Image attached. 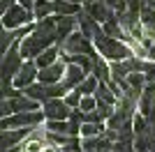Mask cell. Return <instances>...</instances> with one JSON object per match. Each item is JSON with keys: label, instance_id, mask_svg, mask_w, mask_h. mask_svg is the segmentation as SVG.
Masks as SVG:
<instances>
[{"label": "cell", "instance_id": "obj_1", "mask_svg": "<svg viewBox=\"0 0 155 152\" xmlns=\"http://www.w3.org/2000/svg\"><path fill=\"white\" fill-rule=\"evenodd\" d=\"M58 42V25H56V19H42L35 30L30 32V37L23 39L21 44V55L23 58H37L42 51H46L49 46H53Z\"/></svg>", "mask_w": 155, "mask_h": 152}, {"label": "cell", "instance_id": "obj_2", "mask_svg": "<svg viewBox=\"0 0 155 152\" xmlns=\"http://www.w3.org/2000/svg\"><path fill=\"white\" fill-rule=\"evenodd\" d=\"M95 46L100 49L102 55L111 58V60H127V58H132V51H130L125 44H120V39L104 35V30L95 37Z\"/></svg>", "mask_w": 155, "mask_h": 152}, {"label": "cell", "instance_id": "obj_3", "mask_svg": "<svg viewBox=\"0 0 155 152\" xmlns=\"http://www.w3.org/2000/svg\"><path fill=\"white\" fill-rule=\"evenodd\" d=\"M63 49L67 51L70 55H93V53H95L91 39L86 37L84 32H74V35H70V37L63 42Z\"/></svg>", "mask_w": 155, "mask_h": 152}, {"label": "cell", "instance_id": "obj_4", "mask_svg": "<svg viewBox=\"0 0 155 152\" xmlns=\"http://www.w3.org/2000/svg\"><path fill=\"white\" fill-rule=\"evenodd\" d=\"M30 19H35V12H30V9H26L23 5H14L9 7L7 12H2V25H5L7 30H12V28H19V25L28 23Z\"/></svg>", "mask_w": 155, "mask_h": 152}, {"label": "cell", "instance_id": "obj_5", "mask_svg": "<svg viewBox=\"0 0 155 152\" xmlns=\"http://www.w3.org/2000/svg\"><path fill=\"white\" fill-rule=\"evenodd\" d=\"M44 113H39V111H23V113H14V115H7L5 120H2V129L7 127H35L42 122Z\"/></svg>", "mask_w": 155, "mask_h": 152}, {"label": "cell", "instance_id": "obj_6", "mask_svg": "<svg viewBox=\"0 0 155 152\" xmlns=\"http://www.w3.org/2000/svg\"><path fill=\"white\" fill-rule=\"evenodd\" d=\"M23 111H37V101L30 99L28 95H19L12 99L2 101V115H14V113H23Z\"/></svg>", "mask_w": 155, "mask_h": 152}, {"label": "cell", "instance_id": "obj_7", "mask_svg": "<svg viewBox=\"0 0 155 152\" xmlns=\"http://www.w3.org/2000/svg\"><path fill=\"white\" fill-rule=\"evenodd\" d=\"M21 58H23L21 55V49H16V46H12L5 53V58H2V81H9V78H14L19 74V69L23 67Z\"/></svg>", "mask_w": 155, "mask_h": 152}, {"label": "cell", "instance_id": "obj_8", "mask_svg": "<svg viewBox=\"0 0 155 152\" xmlns=\"http://www.w3.org/2000/svg\"><path fill=\"white\" fill-rule=\"evenodd\" d=\"M86 12L91 14L93 19L102 21V23L114 19V12H111V7L107 5V0H86Z\"/></svg>", "mask_w": 155, "mask_h": 152}, {"label": "cell", "instance_id": "obj_9", "mask_svg": "<svg viewBox=\"0 0 155 152\" xmlns=\"http://www.w3.org/2000/svg\"><path fill=\"white\" fill-rule=\"evenodd\" d=\"M70 106H67V101H60V99H49L44 101V115L49 120H65V118H70Z\"/></svg>", "mask_w": 155, "mask_h": 152}, {"label": "cell", "instance_id": "obj_10", "mask_svg": "<svg viewBox=\"0 0 155 152\" xmlns=\"http://www.w3.org/2000/svg\"><path fill=\"white\" fill-rule=\"evenodd\" d=\"M35 76H37V62H26L19 69V74L14 76V85L16 88H28V85H32Z\"/></svg>", "mask_w": 155, "mask_h": 152}, {"label": "cell", "instance_id": "obj_11", "mask_svg": "<svg viewBox=\"0 0 155 152\" xmlns=\"http://www.w3.org/2000/svg\"><path fill=\"white\" fill-rule=\"evenodd\" d=\"M60 76H63V62L56 60L53 65H49V67H44V69H39L37 78H39V83H44V85H53V83L60 81Z\"/></svg>", "mask_w": 155, "mask_h": 152}, {"label": "cell", "instance_id": "obj_12", "mask_svg": "<svg viewBox=\"0 0 155 152\" xmlns=\"http://www.w3.org/2000/svg\"><path fill=\"white\" fill-rule=\"evenodd\" d=\"M84 76H86V71H84V67H81V65L70 62V67L65 69V81H63V83L67 85V88H79V85L86 81Z\"/></svg>", "mask_w": 155, "mask_h": 152}, {"label": "cell", "instance_id": "obj_13", "mask_svg": "<svg viewBox=\"0 0 155 152\" xmlns=\"http://www.w3.org/2000/svg\"><path fill=\"white\" fill-rule=\"evenodd\" d=\"M100 21L97 19H93L91 14L86 12V14H79V25H81V32H84L88 39H95L100 32H102V28H100Z\"/></svg>", "mask_w": 155, "mask_h": 152}, {"label": "cell", "instance_id": "obj_14", "mask_svg": "<svg viewBox=\"0 0 155 152\" xmlns=\"http://www.w3.org/2000/svg\"><path fill=\"white\" fill-rule=\"evenodd\" d=\"M28 134H30V129H28V127H26V129H5V131H2V150L14 147L21 138H26Z\"/></svg>", "mask_w": 155, "mask_h": 152}, {"label": "cell", "instance_id": "obj_15", "mask_svg": "<svg viewBox=\"0 0 155 152\" xmlns=\"http://www.w3.org/2000/svg\"><path fill=\"white\" fill-rule=\"evenodd\" d=\"M77 23H79V16H58V19H56V25H58V42L60 44L70 37L72 28H74Z\"/></svg>", "mask_w": 155, "mask_h": 152}, {"label": "cell", "instance_id": "obj_16", "mask_svg": "<svg viewBox=\"0 0 155 152\" xmlns=\"http://www.w3.org/2000/svg\"><path fill=\"white\" fill-rule=\"evenodd\" d=\"M102 30H104V35H109V37H116V39H120V42H127V35L123 32V25L118 23V16H114V19H109L107 23L102 25Z\"/></svg>", "mask_w": 155, "mask_h": 152}, {"label": "cell", "instance_id": "obj_17", "mask_svg": "<svg viewBox=\"0 0 155 152\" xmlns=\"http://www.w3.org/2000/svg\"><path fill=\"white\" fill-rule=\"evenodd\" d=\"M53 12L58 16H74V14H79V5L70 2V0H53Z\"/></svg>", "mask_w": 155, "mask_h": 152}, {"label": "cell", "instance_id": "obj_18", "mask_svg": "<svg viewBox=\"0 0 155 152\" xmlns=\"http://www.w3.org/2000/svg\"><path fill=\"white\" fill-rule=\"evenodd\" d=\"M26 95L30 97V99H35V101H49V99H51V95H49V85H44V83H39V85H28Z\"/></svg>", "mask_w": 155, "mask_h": 152}, {"label": "cell", "instance_id": "obj_19", "mask_svg": "<svg viewBox=\"0 0 155 152\" xmlns=\"http://www.w3.org/2000/svg\"><path fill=\"white\" fill-rule=\"evenodd\" d=\"M95 95H97V101H104V104H111V106H114V104H116V99H118V95L111 90L109 83H100Z\"/></svg>", "mask_w": 155, "mask_h": 152}, {"label": "cell", "instance_id": "obj_20", "mask_svg": "<svg viewBox=\"0 0 155 152\" xmlns=\"http://www.w3.org/2000/svg\"><path fill=\"white\" fill-rule=\"evenodd\" d=\"M56 55H58V49H56V46H49L46 51H42V53L35 58V62H37L39 69H44V67H49V65L56 62Z\"/></svg>", "mask_w": 155, "mask_h": 152}, {"label": "cell", "instance_id": "obj_21", "mask_svg": "<svg viewBox=\"0 0 155 152\" xmlns=\"http://www.w3.org/2000/svg\"><path fill=\"white\" fill-rule=\"evenodd\" d=\"M139 16H141V23H143V28H146V32H148V37H153V32H155V9L141 7Z\"/></svg>", "mask_w": 155, "mask_h": 152}, {"label": "cell", "instance_id": "obj_22", "mask_svg": "<svg viewBox=\"0 0 155 152\" xmlns=\"http://www.w3.org/2000/svg\"><path fill=\"white\" fill-rule=\"evenodd\" d=\"M35 19H46L53 12V2L51 0H35Z\"/></svg>", "mask_w": 155, "mask_h": 152}, {"label": "cell", "instance_id": "obj_23", "mask_svg": "<svg viewBox=\"0 0 155 152\" xmlns=\"http://www.w3.org/2000/svg\"><path fill=\"white\" fill-rule=\"evenodd\" d=\"M26 32H28V28H26V30H19V32H7V28H5L2 35H0V51L7 53V46L14 42V37H26Z\"/></svg>", "mask_w": 155, "mask_h": 152}, {"label": "cell", "instance_id": "obj_24", "mask_svg": "<svg viewBox=\"0 0 155 152\" xmlns=\"http://www.w3.org/2000/svg\"><path fill=\"white\" fill-rule=\"evenodd\" d=\"M107 131L102 127V122H86L84 127H81V134H84L86 138H91V136H102V134Z\"/></svg>", "mask_w": 155, "mask_h": 152}, {"label": "cell", "instance_id": "obj_25", "mask_svg": "<svg viewBox=\"0 0 155 152\" xmlns=\"http://www.w3.org/2000/svg\"><path fill=\"white\" fill-rule=\"evenodd\" d=\"M49 131H53V134H72V127H70V122H65V120H49V127H46ZM74 136V134H72Z\"/></svg>", "mask_w": 155, "mask_h": 152}, {"label": "cell", "instance_id": "obj_26", "mask_svg": "<svg viewBox=\"0 0 155 152\" xmlns=\"http://www.w3.org/2000/svg\"><path fill=\"white\" fill-rule=\"evenodd\" d=\"M93 74H95V78H97L100 83H111L109 69H107V65H104L102 60H97V62H95V69H93Z\"/></svg>", "mask_w": 155, "mask_h": 152}, {"label": "cell", "instance_id": "obj_27", "mask_svg": "<svg viewBox=\"0 0 155 152\" xmlns=\"http://www.w3.org/2000/svg\"><path fill=\"white\" fill-rule=\"evenodd\" d=\"M79 92H81V95H91V92H97V78H95V76H91V78H86V81L84 83H81V85H79Z\"/></svg>", "mask_w": 155, "mask_h": 152}, {"label": "cell", "instance_id": "obj_28", "mask_svg": "<svg viewBox=\"0 0 155 152\" xmlns=\"http://www.w3.org/2000/svg\"><path fill=\"white\" fill-rule=\"evenodd\" d=\"M111 152H137V150H134L132 141H116L114 147H111Z\"/></svg>", "mask_w": 155, "mask_h": 152}, {"label": "cell", "instance_id": "obj_29", "mask_svg": "<svg viewBox=\"0 0 155 152\" xmlns=\"http://www.w3.org/2000/svg\"><path fill=\"white\" fill-rule=\"evenodd\" d=\"M79 108H81L84 113H91V111H95V108H97V101L91 99V97L86 95V97H81V104H79Z\"/></svg>", "mask_w": 155, "mask_h": 152}, {"label": "cell", "instance_id": "obj_30", "mask_svg": "<svg viewBox=\"0 0 155 152\" xmlns=\"http://www.w3.org/2000/svg\"><path fill=\"white\" fill-rule=\"evenodd\" d=\"M81 92H79V90H74V92H72V95H67V106H72V108H79V104H81Z\"/></svg>", "mask_w": 155, "mask_h": 152}, {"label": "cell", "instance_id": "obj_31", "mask_svg": "<svg viewBox=\"0 0 155 152\" xmlns=\"http://www.w3.org/2000/svg\"><path fill=\"white\" fill-rule=\"evenodd\" d=\"M143 76H146V81H148V83H155V65L153 62L143 65Z\"/></svg>", "mask_w": 155, "mask_h": 152}, {"label": "cell", "instance_id": "obj_32", "mask_svg": "<svg viewBox=\"0 0 155 152\" xmlns=\"http://www.w3.org/2000/svg\"><path fill=\"white\" fill-rule=\"evenodd\" d=\"M107 5L111 9H116V12H125L127 9V0H107Z\"/></svg>", "mask_w": 155, "mask_h": 152}, {"label": "cell", "instance_id": "obj_33", "mask_svg": "<svg viewBox=\"0 0 155 152\" xmlns=\"http://www.w3.org/2000/svg\"><path fill=\"white\" fill-rule=\"evenodd\" d=\"M141 7H143V0H127V9L130 12H141Z\"/></svg>", "mask_w": 155, "mask_h": 152}, {"label": "cell", "instance_id": "obj_34", "mask_svg": "<svg viewBox=\"0 0 155 152\" xmlns=\"http://www.w3.org/2000/svg\"><path fill=\"white\" fill-rule=\"evenodd\" d=\"M102 120H104V118L100 115L97 108H95V111H91V113H86V122H102Z\"/></svg>", "mask_w": 155, "mask_h": 152}, {"label": "cell", "instance_id": "obj_35", "mask_svg": "<svg viewBox=\"0 0 155 152\" xmlns=\"http://www.w3.org/2000/svg\"><path fill=\"white\" fill-rule=\"evenodd\" d=\"M60 152H84V147L79 145V143H72V145H65V147H60Z\"/></svg>", "mask_w": 155, "mask_h": 152}, {"label": "cell", "instance_id": "obj_36", "mask_svg": "<svg viewBox=\"0 0 155 152\" xmlns=\"http://www.w3.org/2000/svg\"><path fill=\"white\" fill-rule=\"evenodd\" d=\"M28 150L26 152H39V147H42V145H39V141H32V143H28Z\"/></svg>", "mask_w": 155, "mask_h": 152}, {"label": "cell", "instance_id": "obj_37", "mask_svg": "<svg viewBox=\"0 0 155 152\" xmlns=\"http://www.w3.org/2000/svg\"><path fill=\"white\" fill-rule=\"evenodd\" d=\"M19 2H21L23 7H26V9H30V12L35 9V0H19Z\"/></svg>", "mask_w": 155, "mask_h": 152}, {"label": "cell", "instance_id": "obj_38", "mask_svg": "<svg viewBox=\"0 0 155 152\" xmlns=\"http://www.w3.org/2000/svg\"><path fill=\"white\" fill-rule=\"evenodd\" d=\"M0 7H2V12H7L9 7H14V0H2V2H0Z\"/></svg>", "mask_w": 155, "mask_h": 152}, {"label": "cell", "instance_id": "obj_39", "mask_svg": "<svg viewBox=\"0 0 155 152\" xmlns=\"http://www.w3.org/2000/svg\"><path fill=\"white\" fill-rule=\"evenodd\" d=\"M143 7H150V9H155V0H143Z\"/></svg>", "mask_w": 155, "mask_h": 152}, {"label": "cell", "instance_id": "obj_40", "mask_svg": "<svg viewBox=\"0 0 155 152\" xmlns=\"http://www.w3.org/2000/svg\"><path fill=\"white\" fill-rule=\"evenodd\" d=\"M70 2H77V5H79V2H86V0H70Z\"/></svg>", "mask_w": 155, "mask_h": 152}, {"label": "cell", "instance_id": "obj_41", "mask_svg": "<svg viewBox=\"0 0 155 152\" xmlns=\"http://www.w3.org/2000/svg\"><path fill=\"white\" fill-rule=\"evenodd\" d=\"M150 152H155V150H150Z\"/></svg>", "mask_w": 155, "mask_h": 152}]
</instances>
